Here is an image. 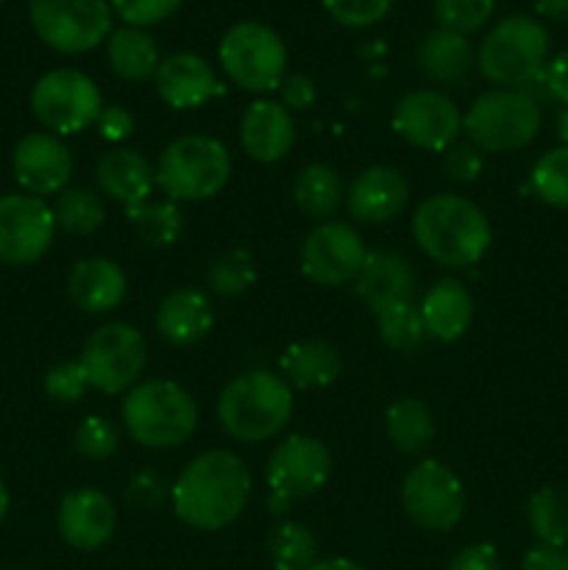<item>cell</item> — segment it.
Segmentation results:
<instances>
[{"mask_svg": "<svg viewBox=\"0 0 568 570\" xmlns=\"http://www.w3.org/2000/svg\"><path fill=\"white\" fill-rule=\"evenodd\" d=\"M31 111L39 126L56 137H72L95 126L104 111V95L98 83L81 70L59 67L37 78L31 87Z\"/></svg>", "mask_w": 568, "mask_h": 570, "instance_id": "11", "label": "cell"}, {"mask_svg": "<svg viewBox=\"0 0 568 570\" xmlns=\"http://www.w3.org/2000/svg\"><path fill=\"white\" fill-rule=\"evenodd\" d=\"M527 521L538 543L568 546V493L562 488H540L527 501Z\"/></svg>", "mask_w": 568, "mask_h": 570, "instance_id": "34", "label": "cell"}, {"mask_svg": "<svg viewBox=\"0 0 568 570\" xmlns=\"http://www.w3.org/2000/svg\"><path fill=\"white\" fill-rule=\"evenodd\" d=\"M256 278H259L256 259L245 248L223 250L206 267V287H209L212 295H221V298H237V295L248 293Z\"/></svg>", "mask_w": 568, "mask_h": 570, "instance_id": "36", "label": "cell"}, {"mask_svg": "<svg viewBox=\"0 0 568 570\" xmlns=\"http://www.w3.org/2000/svg\"><path fill=\"white\" fill-rule=\"evenodd\" d=\"M78 362L89 387L104 395H120L139 384L148 365V343L137 326L111 321L89 334Z\"/></svg>", "mask_w": 568, "mask_h": 570, "instance_id": "9", "label": "cell"}, {"mask_svg": "<svg viewBox=\"0 0 568 570\" xmlns=\"http://www.w3.org/2000/svg\"><path fill=\"white\" fill-rule=\"evenodd\" d=\"M56 529L76 551H98L117 529V510L106 493L95 488H76L61 495L56 510Z\"/></svg>", "mask_w": 568, "mask_h": 570, "instance_id": "18", "label": "cell"}, {"mask_svg": "<svg viewBox=\"0 0 568 570\" xmlns=\"http://www.w3.org/2000/svg\"><path fill=\"white\" fill-rule=\"evenodd\" d=\"M95 181H98L100 195H106V198L120 204L126 212H131L137 206L148 204L150 193L156 187V173L139 150L115 148L98 159Z\"/></svg>", "mask_w": 568, "mask_h": 570, "instance_id": "25", "label": "cell"}, {"mask_svg": "<svg viewBox=\"0 0 568 570\" xmlns=\"http://www.w3.org/2000/svg\"><path fill=\"white\" fill-rule=\"evenodd\" d=\"M365 256V243L351 223L326 220L301 243L298 267L317 287H343L354 282Z\"/></svg>", "mask_w": 568, "mask_h": 570, "instance_id": "15", "label": "cell"}, {"mask_svg": "<svg viewBox=\"0 0 568 570\" xmlns=\"http://www.w3.org/2000/svg\"><path fill=\"white\" fill-rule=\"evenodd\" d=\"M529 184H532V193L538 195L546 206L568 209V145L546 150V154L535 161Z\"/></svg>", "mask_w": 568, "mask_h": 570, "instance_id": "38", "label": "cell"}, {"mask_svg": "<svg viewBox=\"0 0 568 570\" xmlns=\"http://www.w3.org/2000/svg\"><path fill=\"white\" fill-rule=\"evenodd\" d=\"M123 423L128 438L145 449H176L198 429V404L178 382L148 379L123 399Z\"/></svg>", "mask_w": 568, "mask_h": 570, "instance_id": "4", "label": "cell"}, {"mask_svg": "<svg viewBox=\"0 0 568 570\" xmlns=\"http://www.w3.org/2000/svg\"><path fill=\"white\" fill-rule=\"evenodd\" d=\"M329 476H332V454L326 443L310 434H290L267 456L265 482L271 488L267 507L273 515H282L293 501L321 493Z\"/></svg>", "mask_w": 568, "mask_h": 570, "instance_id": "12", "label": "cell"}, {"mask_svg": "<svg viewBox=\"0 0 568 570\" xmlns=\"http://www.w3.org/2000/svg\"><path fill=\"white\" fill-rule=\"evenodd\" d=\"M551 37L540 20L512 14L496 22L477 50V67L490 83L505 89H523L543 76L549 65Z\"/></svg>", "mask_w": 568, "mask_h": 570, "instance_id": "6", "label": "cell"}, {"mask_svg": "<svg viewBox=\"0 0 568 570\" xmlns=\"http://www.w3.org/2000/svg\"><path fill=\"white\" fill-rule=\"evenodd\" d=\"M484 170L482 150L473 142L457 139L451 148L443 150V173L451 184H473Z\"/></svg>", "mask_w": 568, "mask_h": 570, "instance_id": "44", "label": "cell"}, {"mask_svg": "<svg viewBox=\"0 0 568 570\" xmlns=\"http://www.w3.org/2000/svg\"><path fill=\"white\" fill-rule=\"evenodd\" d=\"M111 11L126 22L128 28H150L165 22L167 17L182 9L184 0H109Z\"/></svg>", "mask_w": 568, "mask_h": 570, "instance_id": "43", "label": "cell"}, {"mask_svg": "<svg viewBox=\"0 0 568 570\" xmlns=\"http://www.w3.org/2000/svg\"><path fill=\"white\" fill-rule=\"evenodd\" d=\"M154 83L159 98L176 111L200 109L223 92L209 61L193 50H178V53L165 56L159 61Z\"/></svg>", "mask_w": 568, "mask_h": 570, "instance_id": "19", "label": "cell"}, {"mask_svg": "<svg viewBox=\"0 0 568 570\" xmlns=\"http://www.w3.org/2000/svg\"><path fill=\"white\" fill-rule=\"evenodd\" d=\"M473 65H477V53L468 37L457 31H445V28H434L423 37L421 48H418V67L423 76L434 83H454L468 81Z\"/></svg>", "mask_w": 568, "mask_h": 570, "instance_id": "27", "label": "cell"}, {"mask_svg": "<svg viewBox=\"0 0 568 570\" xmlns=\"http://www.w3.org/2000/svg\"><path fill=\"white\" fill-rule=\"evenodd\" d=\"M384 429L388 438L401 454H423L432 445L434 434H438V423H434V412L421 399H407L393 401L384 412Z\"/></svg>", "mask_w": 568, "mask_h": 570, "instance_id": "30", "label": "cell"}, {"mask_svg": "<svg viewBox=\"0 0 568 570\" xmlns=\"http://www.w3.org/2000/svg\"><path fill=\"white\" fill-rule=\"evenodd\" d=\"M310 570H365V568L354 560H345V557H332V560H317Z\"/></svg>", "mask_w": 568, "mask_h": 570, "instance_id": "52", "label": "cell"}, {"mask_svg": "<svg viewBox=\"0 0 568 570\" xmlns=\"http://www.w3.org/2000/svg\"><path fill=\"white\" fill-rule=\"evenodd\" d=\"M293 200L306 217L326 223L345 204L343 178L334 167L321 165V161L301 167L293 181Z\"/></svg>", "mask_w": 568, "mask_h": 570, "instance_id": "31", "label": "cell"}, {"mask_svg": "<svg viewBox=\"0 0 568 570\" xmlns=\"http://www.w3.org/2000/svg\"><path fill=\"white\" fill-rule=\"evenodd\" d=\"M535 11L546 20L568 22V0H535Z\"/></svg>", "mask_w": 568, "mask_h": 570, "instance_id": "51", "label": "cell"}, {"mask_svg": "<svg viewBox=\"0 0 568 570\" xmlns=\"http://www.w3.org/2000/svg\"><path fill=\"white\" fill-rule=\"evenodd\" d=\"M427 337L438 343H457L473 323V298L460 278H440L427 289L421 304Z\"/></svg>", "mask_w": 568, "mask_h": 570, "instance_id": "26", "label": "cell"}, {"mask_svg": "<svg viewBox=\"0 0 568 570\" xmlns=\"http://www.w3.org/2000/svg\"><path fill=\"white\" fill-rule=\"evenodd\" d=\"M50 209H53L56 228L72 234V237H89V234L98 232L106 220L104 195L87 187L61 189Z\"/></svg>", "mask_w": 568, "mask_h": 570, "instance_id": "33", "label": "cell"}, {"mask_svg": "<svg viewBox=\"0 0 568 570\" xmlns=\"http://www.w3.org/2000/svg\"><path fill=\"white\" fill-rule=\"evenodd\" d=\"M106 59L123 81L145 83L156 76L161 56L148 31L123 26L106 39Z\"/></svg>", "mask_w": 568, "mask_h": 570, "instance_id": "29", "label": "cell"}, {"mask_svg": "<svg viewBox=\"0 0 568 570\" xmlns=\"http://www.w3.org/2000/svg\"><path fill=\"white\" fill-rule=\"evenodd\" d=\"M445 570H505L501 568L499 551L490 543H471L451 557Z\"/></svg>", "mask_w": 568, "mask_h": 570, "instance_id": "46", "label": "cell"}, {"mask_svg": "<svg viewBox=\"0 0 568 570\" xmlns=\"http://www.w3.org/2000/svg\"><path fill=\"white\" fill-rule=\"evenodd\" d=\"M334 22L345 28H368L376 26L388 17L395 0H321Z\"/></svg>", "mask_w": 568, "mask_h": 570, "instance_id": "42", "label": "cell"}, {"mask_svg": "<svg viewBox=\"0 0 568 570\" xmlns=\"http://www.w3.org/2000/svg\"><path fill=\"white\" fill-rule=\"evenodd\" d=\"M354 289L368 309L379 312L399 301H415L418 278L404 256L390 250H368L354 278Z\"/></svg>", "mask_w": 568, "mask_h": 570, "instance_id": "24", "label": "cell"}, {"mask_svg": "<svg viewBox=\"0 0 568 570\" xmlns=\"http://www.w3.org/2000/svg\"><path fill=\"white\" fill-rule=\"evenodd\" d=\"M95 128L106 142H123L134 134V117L126 106H104Z\"/></svg>", "mask_w": 568, "mask_h": 570, "instance_id": "47", "label": "cell"}, {"mask_svg": "<svg viewBox=\"0 0 568 570\" xmlns=\"http://www.w3.org/2000/svg\"><path fill=\"white\" fill-rule=\"evenodd\" d=\"M278 95H282V106H287L290 111L310 109L317 98V89L312 83V78L301 76V72H287L278 87Z\"/></svg>", "mask_w": 568, "mask_h": 570, "instance_id": "48", "label": "cell"}, {"mask_svg": "<svg viewBox=\"0 0 568 570\" xmlns=\"http://www.w3.org/2000/svg\"><path fill=\"white\" fill-rule=\"evenodd\" d=\"M410 198V184L395 167L373 165L365 167L360 176L351 181L345 193V209L356 223L365 226H382L401 215Z\"/></svg>", "mask_w": 568, "mask_h": 570, "instance_id": "20", "label": "cell"}, {"mask_svg": "<svg viewBox=\"0 0 568 570\" xmlns=\"http://www.w3.org/2000/svg\"><path fill=\"white\" fill-rule=\"evenodd\" d=\"M165 488L167 484L161 482L154 471H143L128 482L126 501H131L134 507H143V510H148V507H159L167 495Z\"/></svg>", "mask_w": 568, "mask_h": 570, "instance_id": "45", "label": "cell"}, {"mask_svg": "<svg viewBox=\"0 0 568 570\" xmlns=\"http://www.w3.org/2000/svg\"><path fill=\"white\" fill-rule=\"evenodd\" d=\"M217 59L234 87L254 95L273 92L287 76V45L278 31L256 20L234 22L223 33Z\"/></svg>", "mask_w": 568, "mask_h": 570, "instance_id": "8", "label": "cell"}, {"mask_svg": "<svg viewBox=\"0 0 568 570\" xmlns=\"http://www.w3.org/2000/svg\"><path fill=\"white\" fill-rule=\"evenodd\" d=\"M282 376L295 390L329 387L343 373V356L323 340H298L278 360Z\"/></svg>", "mask_w": 568, "mask_h": 570, "instance_id": "28", "label": "cell"}, {"mask_svg": "<svg viewBox=\"0 0 568 570\" xmlns=\"http://www.w3.org/2000/svg\"><path fill=\"white\" fill-rule=\"evenodd\" d=\"M67 295L87 315H109L128 295L126 271L106 256L78 259L67 276Z\"/></svg>", "mask_w": 568, "mask_h": 570, "instance_id": "23", "label": "cell"}, {"mask_svg": "<svg viewBox=\"0 0 568 570\" xmlns=\"http://www.w3.org/2000/svg\"><path fill=\"white\" fill-rule=\"evenodd\" d=\"M412 239L445 271H466L488 254L493 228L488 215L462 195H429L412 215Z\"/></svg>", "mask_w": 568, "mask_h": 570, "instance_id": "2", "label": "cell"}, {"mask_svg": "<svg viewBox=\"0 0 568 570\" xmlns=\"http://www.w3.org/2000/svg\"><path fill=\"white\" fill-rule=\"evenodd\" d=\"M401 507L418 529L445 534L466 515V488L440 460H421L401 482Z\"/></svg>", "mask_w": 568, "mask_h": 570, "instance_id": "13", "label": "cell"}, {"mask_svg": "<svg viewBox=\"0 0 568 570\" xmlns=\"http://www.w3.org/2000/svg\"><path fill=\"white\" fill-rule=\"evenodd\" d=\"M521 570H566V560H562V549L555 546H532V549L523 554Z\"/></svg>", "mask_w": 568, "mask_h": 570, "instance_id": "50", "label": "cell"}, {"mask_svg": "<svg viewBox=\"0 0 568 570\" xmlns=\"http://www.w3.org/2000/svg\"><path fill=\"white\" fill-rule=\"evenodd\" d=\"M9 504H11L9 488H6V482L0 479V523H3L6 515H9Z\"/></svg>", "mask_w": 568, "mask_h": 570, "instance_id": "54", "label": "cell"}, {"mask_svg": "<svg viewBox=\"0 0 568 570\" xmlns=\"http://www.w3.org/2000/svg\"><path fill=\"white\" fill-rule=\"evenodd\" d=\"M128 220L137 228L139 239L148 248H170L182 239L184 234V212L182 206L173 200H148V204L137 206V209L126 212Z\"/></svg>", "mask_w": 568, "mask_h": 570, "instance_id": "35", "label": "cell"}, {"mask_svg": "<svg viewBox=\"0 0 568 570\" xmlns=\"http://www.w3.org/2000/svg\"><path fill=\"white\" fill-rule=\"evenodd\" d=\"M293 417V387L282 373L248 371L234 376L217 399L223 432L239 443H267L287 429Z\"/></svg>", "mask_w": 568, "mask_h": 570, "instance_id": "3", "label": "cell"}, {"mask_svg": "<svg viewBox=\"0 0 568 570\" xmlns=\"http://www.w3.org/2000/svg\"><path fill=\"white\" fill-rule=\"evenodd\" d=\"M53 209L28 193L0 195V265H37L56 237Z\"/></svg>", "mask_w": 568, "mask_h": 570, "instance_id": "14", "label": "cell"}, {"mask_svg": "<svg viewBox=\"0 0 568 570\" xmlns=\"http://www.w3.org/2000/svg\"><path fill=\"white\" fill-rule=\"evenodd\" d=\"M390 126L404 142L443 154L460 139L462 111L457 109L449 95L438 92V89H415L395 104Z\"/></svg>", "mask_w": 568, "mask_h": 570, "instance_id": "16", "label": "cell"}, {"mask_svg": "<svg viewBox=\"0 0 568 570\" xmlns=\"http://www.w3.org/2000/svg\"><path fill=\"white\" fill-rule=\"evenodd\" d=\"M557 139H560L562 145H568V109H562L560 115H557Z\"/></svg>", "mask_w": 568, "mask_h": 570, "instance_id": "53", "label": "cell"}, {"mask_svg": "<svg viewBox=\"0 0 568 570\" xmlns=\"http://www.w3.org/2000/svg\"><path fill=\"white\" fill-rule=\"evenodd\" d=\"M373 317H376L379 337H382V343L393 351H412L415 345L423 343V337H427L421 306H418L415 301L390 304L384 306V309L373 312Z\"/></svg>", "mask_w": 568, "mask_h": 570, "instance_id": "37", "label": "cell"}, {"mask_svg": "<svg viewBox=\"0 0 568 570\" xmlns=\"http://www.w3.org/2000/svg\"><path fill=\"white\" fill-rule=\"evenodd\" d=\"M543 83H546V92H549V98L560 100V104L568 109V50L557 53L555 59L546 65Z\"/></svg>", "mask_w": 568, "mask_h": 570, "instance_id": "49", "label": "cell"}, {"mask_svg": "<svg viewBox=\"0 0 568 570\" xmlns=\"http://www.w3.org/2000/svg\"><path fill=\"white\" fill-rule=\"evenodd\" d=\"M215 321V304L209 295L195 287H178L167 293L156 306L154 317L156 334L176 348H187L209 337Z\"/></svg>", "mask_w": 568, "mask_h": 570, "instance_id": "22", "label": "cell"}, {"mask_svg": "<svg viewBox=\"0 0 568 570\" xmlns=\"http://www.w3.org/2000/svg\"><path fill=\"white\" fill-rule=\"evenodd\" d=\"M267 560L273 570H310L317 562V540L298 521H278L267 534Z\"/></svg>", "mask_w": 568, "mask_h": 570, "instance_id": "32", "label": "cell"}, {"mask_svg": "<svg viewBox=\"0 0 568 570\" xmlns=\"http://www.w3.org/2000/svg\"><path fill=\"white\" fill-rule=\"evenodd\" d=\"M3 570H17V568H3Z\"/></svg>", "mask_w": 568, "mask_h": 570, "instance_id": "56", "label": "cell"}, {"mask_svg": "<svg viewBox=\"0 0 568 570\" xmlns=\"http://www.w3.org/2000/svg\"><path fill=\"white\" fill-rule=\"evenodd\" d=\"M11 170L28 195H59L72 178V154L56 134L33 131L14 145Z\"/></svg>", "mask_w": 568, "mask_h": 570, "instance_id": "17", "label": "cell"}, {"mask_svg": "<svg viewBox=\"0 0 568 570\" xmlns=\"http://www.w3.org/2000/svg\"><path fill=\"white\" fill-rule=\"evenodd\" d=\"M42 387L48 393L50 401L56 404H78L84 399V393L89 390L87 373H84L81 362H59V365L50 367L42 379Z\"/></svg>", "mask_w": 568, "mask_h": 570, "instance_id": "41", "label": "cell"}, {"mask_svg": "<svg viewBox=\"0 0 568 570\" xmlns=\"http://www.w3.org/2000/svg\"><path fill=\"white\" fill-rule=\"evenodd\" d=\"M251 488L254 479L243 456L228 449L200 451L173 482V512L195 532H221L243 515Z\"/></svg>", "mask_w": 568, "mask_h": 570, "instance_id": "1", "label": "cell"}, {"mask_svg": "<svg viewBox=\"0 0 568 570\" xmlns=\"http://www.w3.org/2000/svg\"><path fill=\"white\" fill-rule=\"evenodd\" d=\"M562 560H566V570H568V546H566V549H562Z\"/></svg>", "mask_w": 568, "mask_h": 570, "instance_id": "55", "label": "cell"}, {"mask_svg": "<svg viewBox=\"0 0 568 570\" xmlns=\"http://www.w3.org/2000/svg\"><path fill=\"white\" fill-rule=\"evenodd\" d=\"M156 187L173 204H200L226 187L232 156L221 139L209 134H184L159 154L154 167Z\"/></svg>", "mask_w": 568, "mask_h": 570, "instance_id": "5", "label": "cell"}, {"mask_svg": "<svg viewBox=\"0 0 568 570\" xmlns=\"http://www.w3.org/2000/svg\"><path fill=\"white\" fill-rule=\"evenodd\" d=\"M540 115L538 100L523 89H488L479 95L462 115V131L468 142L482 154H510L521 150L538 137Z\"/></svg>", "mask_w": 568, "mask_h": 570, "instance_id": "7", "label": "cell"}, {"mask_svg": "<svg viewBox=\"0 0 568 570\" xmlns=\"http://www.w3.org/2000/svg\"><path fill=\"white\" fill-rule=\"evenodd\" d=\"M493 11L496 0H434V17H438L440 28L457 31L462 37L484 28Z\"/></svg>", "mask_w": 568, "mask_h": 570, "instance_id": "39", "label": "cell"}, {"mask_svg": "<svg viewBox=\"0 0 568 570\" xmlns=\"http://www.w3.org/2000/svg\"><path fill=\"white\" fill-rule=\"evenodd\" d=\"M117 445H120V434H117L115 423L100 415L84 417L78 423L76 434H72V449L78 451V456L89 462L109 460L117 451Z\"/></svg>", "mask_w": 568, "mask_h": 570, "instance_id": "40", "label": "cell"}, {"mask_svg": "<svg viewBox=\"0 0 568 570\" xmlns=\"http://www.w3.org/2000/svg\"><path fill=\"white\" fill-rule=\"evenodd\" d=\"M295 120L282 100L259 98L245 109L239 120V145L245 156L259 165H276L293 150Z\"/></svg>", "mask_w": 568, "mask_h": 570, "instance_id": "21", "label": "cell"}, {"mask_svg": "<svg viewBox=\"0 0 568 570\" xmlns=\"http://www.w3.org/2000/svg\"><path fill=\"white\" fill-rule=\"evenodd\" d=\"M109 0H28V20L50 50L81 56L111 33Z\"/></svg>", "mask_w": 568, "mask_h": 570, "instance_id": "10", "label": "cell"}]
</instances>
